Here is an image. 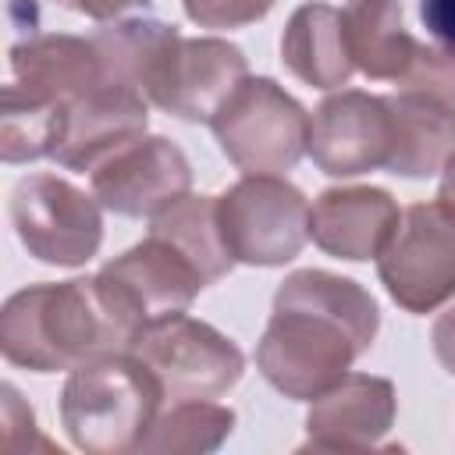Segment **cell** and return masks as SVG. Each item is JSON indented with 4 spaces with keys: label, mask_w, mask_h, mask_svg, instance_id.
Segmentation results:
<instances>
[{
    "label": "cell",
    "mask_w": 455,
    "mask_h": 455,
    "mask_svg": "<svg viewBox=\"0 0 455 455\" xmlns=\"http://www.w3.org/2000/svg\"><path fill=\"white\" fill-rule=\"evenodd\" d=\"M377 327L380 309L363 284L331 270H295L274 295L256 366L284 398L313 402L370 352Z\"/></svg>",
    "instance_id": "1"
},
{
    "label": "cell",
    "mask_w": 455,
    "mask_h": 455,
    "mask_svg": "<svg viewBox=\"0 0 455 455\" xmlns=\"http://www.w3.org/2000/svg\"><path fill=\"white\" fill-rule=\"evenodd\" d=\"M395 384L373 373H345L313 398L302 451H373L395 423Z\"/></svg>",
    "instance_id": "12"
},
{
    "label": "cell",
    "mask_w": 455,
    "mask_h": 455,
    "mask_svg": "<svg viewBox=\"0 0 455 455\" xmlns=\"http://www.w3.org/2000/svg\"><path fill=\"white\" fill-rule=\"evenodd\" d=\"M430 345H434L437 363L455 377V306L437 316V323L430 331Z\"/></svg>",
    "instance_id": "28"
},
{
    "label": "cell",
    "mask_w": 455,
    "mask_h": 455,
    "mask_svg": "<svg viewBox=\"0 0 455 455\" xmlns=\"http://www.w3.org/2000/svg\"><path fill=\"white\" fill-rule=\"evenodd\" d=\"M174 36H178L174 25H164V21H153V18H132V21L103 25L92 36V43L100 50L103 75L110 82H121V85H132V89L146 92V82H149L160 53L167 50V43Z\"/></svg>",
    "instance_id": "22"
},
{
    "label": "cell",
    "mask_w": 455,
    "mask_h": 455,
    "mask_svg": "<svg viewBox=\"0 0 455 455\" xmlns=\"http://www.w3.org/2000/svg\"><path fill=\"white\" fill-rule=\"evenodd\" d=\"M391 110V153L387 171L398 178H430L455 156V110L437 107L412 92L387 96Z\"/></svg>",
    "instance_id": "17"
},
{
    "label": "cell",
    "mask_w": 455,
    "mask_h": 455,
    "mask_svg": "<svg viewBox=\"0 0 455 455\" xmlns=\"http://www.w3.org/2000/svg\"><path fill=\"white\" fill-rule=\"evenodd\" d=\"M419 18L437 43L455 46V0H419Z\"/></svg>",
    "instance_id": "27"
},
{
    "label": "cell",
    "mask_w": 455,
    "mask_h": 455,
    "mask_svg": "<svg viewBox=\"0 0 455 455\" xmlns=\"http://www.w3.org/2000/svg\"><path fill=\"white\" fill-rule=\"evenodd\" d=\"M199 28H242L270 14L277 0H181Z\"/></svg>",
    "instance_id": "25"
},
{
    "label": "cell",
    "mask_w": 455,
    "mask_h": 455,
    "mask_svg": "<svg viewBox=\"0 0 455 455\" xmlns=\"http://www.w3.org/2000/svg\"><path fill=\"white\" fill-rule=\"evenodd\" d=\"M64 110L43 107L4 85V110H0V156L4 164H28L53 153Z\"/></svg>",
    "instance_id": "23"
},
{
    "label": "cell",
    "mask_w": 455,
    "mask_h": 455,
    "mask_svg": "<svg viewBox=\"0 0 455 455\" xmlns=\"http://www.w3.org/2000/svg\"><path fill=\"white\" fill-rule=\"evenodd\" d=\"M306 153L331 178H355L387 164L391 110L387 96L341 89L327 96L309 117Z\"/></svg>",
    "instance_id": "11"
},
{
    "label": "cell",
    "mask_w": 455,
    "mask_h": 455,
    "mask_svg": "<svg viewBox=\"0 0 455 455\" xmlns=\"http://www.w3.org/2000/svg\"><path fill=\"white\" fill-rule=\"evenodd\" d=\"M146 121H149L146 92L103 78L92 92H85L64 110L50 160L71 171H92L117 146L146 135Z\"/></svg>",
    "instance_id": "13"
},
{
    "label": "cell",
    "mask_w": 455,
    "mask_h": 455,
    "mask_svg": "<svg viewBox=\"0 0 455 455\" xmlns=\"http://www.w3.org/2000/svg\"><path fill=\"white\" fill-rule=\"evenodd\" d=\"M146 316V323L160 316L185 313L199 288H206L203 274L192 267V259L174 249L160 235H146V242L132 245L128 252L103 263V270Z\"/></svg>",
    "instance_id": "16"
},
{
    "label": "cell",
    "mask_w": 455,
    "mask_h": 455,
    "mask_svg": "<svg viewBox=\"0 0 455 455\" xmlns=\"http://www.w3.org/2000/svg\"><path fill=\"white\" fill-rule=\"evenodd\" d=\"M224 156L245 174L291 171L309 142V114L274 78L245 75L210 121Z\"/></svg>",
    "instance_id": "4"
},
{
    "label": "cell",
    "mask_w": 455,
    "mask_h": 455,
    "mask_svg": "<svg viewBox=\"0 0 455 455\" xmlns=\"http://www.w3.org/2000/svg\"><path fill=\"white\" fill-rule=\"evenodd\" d=\"M398 92H412V96H423L437 107L455 110V46L419 43L405 75L398 78Z\"/></svg>",
    "instance_id": "24"
},
{
    "label": "cell",
    "mask_w": 455,
    "mask_h": 455,
    "mask_svg": "<svg viewBox=\"0 0 455 455\" xmlns=\"http://www.w3.org/2000/svg\"><path fill=\"white\" fill-rule=\"evenodd\" d=\"M4 395V448H32V444H46L36 437V419H32V409L21 402V395L4 384L0 387ZM50 448V444H46Z\"/></svg>",
    "instance_id": "26"
},
{
    "label": "cell",
    "mask_w": 455,
    "mask_h": 455,
    "mask_svg": "<svg viewBox=\"0 0 455 455\" xmlns=\"http://www.w3.org/2000/svg\"><path fill=\"white\" fill-rule=\"evenodd\" d=\"M281 60L299 82L313 89H341L355 71L341 28V11L320 0L302 4L284 25Z\"/></svg>",
    "instance_id": "18"
},
{
    "label": "cell",
    "mask_w": 455,
    "mask_h": 455,
    "mask_svg": "<svg viewBox=\"0 0 455 455\" xmlns=\"http://www.w3.org/2000/svg\"><path fill=\"white\" fill-rule=\"evenodd\" d=\"M249 75L245 53L217 36L185 39L181 32L160 53L146 96L160 110L181 121H213L220 103L235 92V85Z\"/></svg>",
    "instance_id": "9"
},
{
    "label": "cell",
    "mask_w": 455,
    "mask_h": 455,
    "mask_svg": "<svg viewBox=\"0 0 455 455\" xmlns=\"http://www.w3.org/2000/svg\"><path fill=\"white\" fill-rule=\"evenodd\" d=\"M235 430V412L213 398L174 402L167 412H156L153 427L139 441V455H206L217 451Z\"/></svg>",
    "instance_id": "21"
},
{
    "label": "cell",
    "mask_w": 455,
    "mask_h": 455,
    "mask_svg": "<svg viewBox=\"0 0 455 455\" xmlns=\"http://www.w3.org/2000/svg\"><path fill=\"white\" fill-rule=\"evenodd\" d=\"M398 220L402 210L387 188H373V185L327 188L309 206V238L327 256L363 263V259H377Z\"/></svg>",
    "instance_id": "15"
},
{
    "label": "cell",
    "mask_w": 455,
    "mask_h": 455,
    "mask_svg": "<svg viewBox=\"0 0 455 455\" xmlns=\"http://www.w3.org/2000/svg\"><path fill=\"white\" fill-rule=\"evenodd\" d=\"M92 196L121 217H156L192 185L188 156L164 135H139L107 153L92 171Z\"/></svg>",
    "instance_id": "10"
},
{
    "label": "cell",
    "mask_w": 455,
    "mask_h": 455,
    "mask_svg": "<svg viewBox=\"0 0 455 455\" xmlns=\"http://www.w3.org/2000/svg\"><path fill=\"white\" fill-rule=\"evenodd\" d=\"M164 405L160 384L132 355H107L68 373L60 391V423L75 448L89 455L139 451Z\"/></svg>",
    "instance_id": "3"
},
{
    "label": "cell",
    "mask_w": 455,
    "mask_h": 455,
    "mask_svg": "<svg viewBox=\"0 0 455 455\" xmlns=\"http://www.w3.org/2000/svg\"><path fill=\"white\" fill-rule=\"evenodd\" d=\"M57 4L78 11V14L92 18V21H110V18H117V14L132 11V7H146L149 0H57Z\"/></svg>",
    "instance_id": "29"
},
{
    "label": "cell",
    "mask_w": 455,
    "mask_h": 455,
    "mask_svg": "<svg viewBox=\"0 0 455 455\" xmlns=\"http://www.w3.org/2000/svg\"><path fill=\"white\" fill-rule=\"evenodd\" d=\"M160 384L164 402L220 398L245 373L242 348L213 323L174 313L146 323L128 348Z\"/></svg>",
    "instance_id": "5"
},
{
    "label": "cell",
    "mask_w": 455,
    "mask_h": 455,
    "mask_svg": "<svg viewBox=\"0 0 455 455\" xmlns=\"http://www.w3.org/2000/svg\"><path fill=\"white\" fill-rule=\"evenodd\" d=\"M341 28L352 64L373 82H398L419 46L402 21L398 0H348Z\"/></svg>",
    "instance_id": "19"
},
{
    "label": "cell",
    "mask_w": 455,
    "mask_h": 455,
    "mask_svg": "<svg viewBox=\"0 0 455 455\" xmlns=\"http://www.w3.org/2000/svg\"><path fill=\"white\" fill-rule=\"evenodd\" d=\"M11 224L39 263L82 267L100 252V199L57 174H28L11 188Z\"/></svg>",
    "instance_id": "8"
},
{
    "label": "cell",
    "mask_w": 455,
    "mask_h": 455,
    "mask_svg": "<svg viewBox=\"0 0 455 455\" xmlns=\"http://www.w3.org/2000/svg\"><path fill=\"white\" fill-rule=\"evenodd\" d=\"M220 235L235 263L284 267L309 242V203L277 174H245L217 196Z\"/></svg>",
    "instance_id": "7"
},
{
    "label": "cell",
    "mask_w": 455,
    "mask_h": 455,
    "mask_svg": "<svg viewBox=\"0 0 455 455\" xmlns=\"http://www.w3.org/2000/svg\"><path fill=\"white\" fill-rule=\"evenodd\" d=\"M103 60L92 39L36 32L11 46V89L32 103L68 110L103 82Z\"/></svg>",
    "instance_id": "14"
},
{
    "label": "cell",
    "mask_w": 455,
    "mask_h": 455,
    "mask_svg": "<svg viewBox=\"0 0 455 455\" xmlns=\"http://www.w3.org/2000/svg\"><path fill=\"white\" fill-rule=\"evenodd\" d=\"M377 274L405 313H434L455 295V206L444 199L402 210L377 252Z\"/></svg>",
    "instance_id": "6"
},
{
    "label": "cell",
    "mask_w": 455,
    "mask_h": 455,
    "mask_svg": "<svg viewBox=\"0 0 455 455\" xmlns=\"http://www.w3.org/2000/svg\"><path fill=\"white\" fill-rule=\"evenodd\" d=\"M149 235L167 238L174 249H181L192 267L203 274L206 284H217L231 274L235 256L220 235L217 220V196H181L156 217H149Z\"/></svg>",
    "instance_id": "20"
},
{
    "label": "cell",
    "mask_w": 455,
    "mask_h": 455,
    "mask_svg": "<svg viewBox=\"0 0 455 455\" xmlns=\"http://www.w3.org/2000/svg\"><path fill=\"white\" fill-rule=\"evenodd\" d=\"M142 327L146 316L107 274L28 284L0 309V352L11 366L57 373L128 352Z\"/></svg>",
    "instance_id": "2"
},
{
    "label": "cell",
    "mask_w": 455,
    "mask_h": 455,
    "mask_svg": "<svg viewBox=\"0 0 455 455\" xmlns=\"http://www.w3.org/2000/svg\"><path fill=\"white\" fill-rule=\"evenodd\" d=\"M444 178H441V192H437V199H444L448 206H455V156L448 160V167L441 171Z\"/></svg>",
    "instance_id": "30"
}]
</instances>
